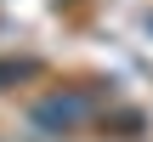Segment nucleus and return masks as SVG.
Returning a JSON list of instances; mask_svg holds the SVG:
<instances>
[{
  "label": "nucleus",
  "instance_id": "obj_1",
  "mask_svg": "<svg viewBox=\"0 0 153 142\" xmlns=\"http://www.w3.org/2000/svg\"><path fill=\"white\" fill-rule=\"evenodd\" d=\"M85 114H91V102L79 91H57V97H40L34 102V125L40 131H74Z\"/></svg>",
  "mask_w": 153,
  "mask_h": 142
},
{
  "label": "nucleus",
  "instance_id": "obj_2",
  "mask_svg": "<svg viewBox=\"0 0 153 142\" xmlns=\"http://www.w3.org/2000/svg\"><path fill=\"white\" fill-rule=\"evenodd\" d=\"M23 74H28V63H0V85L6 80H23Z\"/></svg>",
  "mask_w": 153,
  "mask_h": 142
},
{
  "label": "nucleus",
  "instance_id": "obj_3",
  "mask_svg": "<svg viewBox=\"0 0 153 142\" xmlns=\"http://www.w3.org/2000/svg\"><path fill=\"white\" fill-rule=\"evenodd\" d=\"M148 34H153V11H148Z\"/></svg>",
  "mask_w": 153,
  "mask_h": 142
}]
</instances>
